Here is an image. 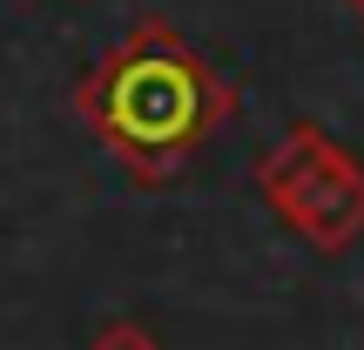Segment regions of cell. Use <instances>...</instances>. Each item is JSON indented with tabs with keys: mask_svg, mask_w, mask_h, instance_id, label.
I'll list each match as a JSON object with an SVG mask.
<instances>
[{
	"mask_svg": "<svg viewBox=\"0 0 364 350\" xmlns=\"http://www.w3.org/2000/svg\"><path fill=\"white\" fill-rule=\"evenodd\" d=\"M75 121L142 189H162L236 121V88L169 21H135L75 81Z\"/></svg>",
	"mask_w": 364,
	"mask_h": 350,
	"instance_id": "cell-1",
	"label": "cell"
},
{
	"mask_svg": "<svg viewBox=\"0 0 364 350\" xmlns=\"http://www.w3.org/2000/svg\"><path fill=\"white\" fill-rule=\"evenodd\" d=\"M257 195L317 256H344L364 236V162L317 121H290L257 155Z\"/></svg>",
	"mask_w": 364,
	"mask_h": 350,
	"instance_id": "cell-2",
	"label": "cell"
},
{
	"mask_svg": "<svg viewBox=\"0 0 364 350\" xmlns=\"http://www.w3.org/2000/svg\"><path fill=\"white\" fill-rule=\"evenodd\" d=\"M88 350H162V337L149 324H135V317H108V324L88 337Z\"/></svg>",
	"mask_w": 364,
	"mask_h": 350,
	"instance_id": "cell-3",
	"label": "cell"
},
{
	"mask_svg": "<svg viewBox=\"0 0 364 350\" xmlns=\"http://www.w3.org/2000/svg\"><path fill=\"white\" fill-rule=\"evenodd\" d=\"M344 7H351V13H358V21H364V0H344Z\"/></svg>",
	"mask_w": 364,
	"mask_h": 350,
	"instance_id": "cell-4",
	"label": "cell"
}]
</instances>
